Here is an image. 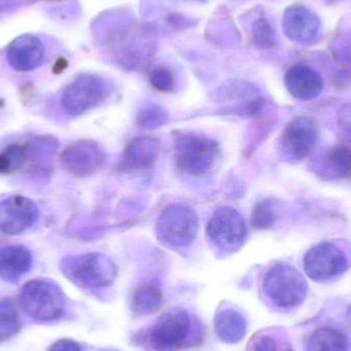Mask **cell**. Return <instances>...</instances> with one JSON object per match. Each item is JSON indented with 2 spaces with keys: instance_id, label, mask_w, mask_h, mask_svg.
I'll return each instance as SVG.
<instances>
[{
  "instance_id": "603a6c76",
  "label": "cell",
  "mask_w": 351,
  "mask_h": 351,
  "mask_svg": "<svg viewBox=\"0 0 351 351\" xmlns=\"http://www.w3.org/2000/svg\"><path fill=\"white\" fill-rule=\"evenodd\" d=\"M20 329L18 315L10 303L0 302V341L12 337Z\"/></svg>"
},
{
  "instance_id": "83f0119b",
  "label": "cell",
  "mask_w": 351,
  "mask_h": 351,
  "mask_svg": "<svg viewBox=\"0 0 351 351\" xmlns=\"http://www.w3.org/2000/svg\"><path fill=\"white\" fill-rule=\"evenodd\" d=\"M150 82L156 90L170 92L175 88V77L172 72L166 67H158L152 72Z\"/></svg>"
},
{
  "instance_id": "f546056e",
  "label": "cell",
  "mask_w": 351,
  "mask_h": 351,
  "mask_svg": "<svg viewBox=\"0 0 351 351\" xmlns=\"http://www.w3.org/2000/svg\"><path fill=\"white\" fill-rule=\"evenodd\" d=\"M103 351H114V350H103Z\"/></svg>"
},
{
  "instance_id": "3957f363",
  "label": "cell",
  "mask_w": 351,
  "mask_h": 351,
  "mask_svg": "<svg viewBox=\"0 0 351 351\" xmlns=\"http://www.w3.org/2000/svg\"><path fill=\"white\" fill-rule=\"evenodd\" d=\"M23 309L33 319L55 321L63 315L65 297L61 289L45 280H34L23 287L20 295Z\"/></svg>"
},
{
  "instance_id": "52a82bcc",
  "label": "cell",
  "mask_w": 351,
  "mask_h": 351,
  "mask_svg": "<svg viewBox=\"0 0 351 351\" xmlns=\"http://www.w3.org/2000/svg\"><path fill=\"white\" fill-rule=\"evenodd\" d=\"M197 227V216L192 208L174 204L167 208L158 218V239L170 247H185L193 241Z\"/></svg>"
},
{
  "instance_id": "277c9868",
  "label": "cell",
  "mask_w": 351,
  "mask_h": 351,
  "mask_svg": "<svg viewBox=\"0 0 351 351\" xmlns=\"http://www.w3.org/2000/svg\"><path fill=\"white\" fill-rule=\"evenodd\" d=\"M218 156L216 142L204 136L183 134L175 143V160L178 169L190 176L206 174Z\"/></svg>"
},
{
  "instance_id": "8992f818",
  "label": "cell",
  "mask_w": 351,
  "mask_h": 351,
  "mask_svg": "<svg viewBox=\"0 0 351 351\" xmlns=\"http://www.w3.org/2000/svg\"><path fill=\"white\" fill-rule=\"evenodd\" d=\"M109 86L100 76L82 74L74 80L62 95V106L71 115H80L102 103Z\"/></svg>"
},
{
  "instance_id": "ac0fdd59",
  "label": "cell",
  "mask_w": 351,
  "mask_h": 351,
  "mask_svg": "<svg viewBox=\"0 0 351 351\" xmlns=\"http://www.w3.org/2000/svg\"><path fill=\"white\" fill-rule=\"evenodd\" d=\"M216 333L221 341L234 344L245 337L247 323L239 311L232 309L220 311L215 319Z\"/></svg>"
},
{
  "instance_id": "30bf717a",
  "label": "cell",
  "mask_w": 351,
  "mask_h": 351,
  "mask_svg": "<svg viewBox=\"0 0 351 351\" xmlns=\"http://www.w3.org/2000/svg\"><path fill=\"white\" fill-rule=\"evenodd\" d=\"M319 130L309 117H297L288 123L282 135V148L288 158L304 160L317 144Z\"/></svg>"
},
{
  "instance_id": "9a60e30c",
  "label": "cell",
  "mask_w": 351,
  "mask_h": 351,
  "mask_svg": "<svg viewBox=\"0 0 351 351\" xmlns=\"http://www.w3.org/2000/svg\"><path fill=\"white\" fill-rule=\"evenodd\" d=\"M285 84L288 92L301 101L317 98L324 88L322 76L306 65L291 67L285 76Z\"/></svg>"
},
{
  "instance_id": "44dd1931",
  "label": "cell",
  "mask_w": 351,
  "mask_h": 351,
  "mask_svg": "<svg viewBox=\"0 0 351 351\" xmlns=\"http://www.w3.org/2000/svg\"><path fill=\"white\" fill-rule=\"evenodd\" d=\"M328 167L336 175L346 177L351 175V148L338 145L330 150L327 156Z\"/></svg>"
},
{
  "instance_id": "ba28073f",
  "label": "cell",
  "mask_w": 351,
  "mask_h": 351,
  "mask_svg": "<svg viewBox=\"0 0 351 351\" xmlns=\"http://www.w3.org/2000/svg\"><path fill=\"white\" fill-rule=\"evenodd\" d=\"M305 274L317 282L338 278L348 267L346 254L332 243H322L311 247L303 260Z\"/></svg>"
},
{
  "instance_id": "9c48e42d",
  "label": "cell",
  "mask_w": 351,
  "mask_h": 351,
  "mask_svg": "<svg viewBox=\"0 0 351 351\" xmlns=\"http://www.w3.org/2000/svg\"><path fill=\"white\" fill-rule=\"evenodd\" d=\"M208 235L221 251H235L241 247L247 237L245 220L234 208H219L208 222Z\"/></svg>"
},
{
  "instance_id": "7a4b0ae2",
  "label": "cell",
  "mask_w": 351,
  "mask_h": 351,
  "mask_svg": "<svg viewBox=\"0 0 351 351\" xmlns=\"http://www.w3.org/2000/svg\"><path fill=\"white\" fill-rule=\"evenodd\" d=\"M263 290L270 301L280 308H294L306 298L308 285L304 276L291 265L278 264L268 270Z\"/></svg>"
},
{
  "instance_id": "e0dca14e",
  "label": "cell",
  "mask_w": 351,
  "mask_h": 351,
  "mask_svg": "<svg viewBox=\"0 0 351 351\" xmlns=\"http://www.w3.org/2000/svg\"><path fill=\"white\" fill-rule=\"evenodd\" d=\"M158 142L154 138L133 140L123 154V167L125 170H145L152 167L158 156Z\"/></svg>"
},
{
  "instance_id": "7c38bea8",
  "label": "cell",
  "mask_w": 351,
  "mask_h": 351,
  "mask_svg": "<svg viewBox=\"0 0 351 351\" xmlns=\"http://www.w3.org/2000/svg\"><path fill=\"white\" fill-rule=\"evenodd\" d=\"M104 162V152L95 142H76L62 154L64 169L76 177H88L95 174L102 168Z\"/></svg>"
},
{
  "instance_id": "d4e9b609",
  "label": "cell",
  "mask_w": 351,
  "mask_h": 351,
  "mask_svg": "<svg viewBox=\"0 0 351 351\" xmlns=\"http://www.w3.org/2000/svg\"><path fill=\"white\" fill-rule=\"evenodd\" d=\"M249 351H294L290 344L282 342L276 336L261 334L254 338Z\"/></svg>"
},
{
  "instance_id": "d6986e66",
  "label": "cell",
  "mask_w": 351,
  "mask_h": 351,
  "mask_svg": "<svg viewBox=\"0 0 351 351\" xmlns=\"http://www.w3.org/2000/svg\"><path fill=\"white\" fill-rule=\"evenodd\" d=\"M307 351H350L348 337L339 330L323 327L315 330L308 338Z\"/></svg>"
},
{
  "instance_id": "5b68a950",
  "label": "cell",
  "mask_w": 351,
  "mask_h": 351,
  "mask_svg": "<svg viewBox=\"0 0 351 351\" xmlns=\"http://www.w3.org/2000/svg\"><path fill=\"white\" fill-rule=\"evenodd\" d=\"M191 330V317L187 311H168L148 330L146 344L152 351H178L187 344Z\"/></svg>"
},
{
  "instance_id": "7402d4cb",
  "label": "cell",
  "mask_w": 351,
  "mask_h": 351,
  "mask_svg": "<svg viewBox=\"0 0 351 351\" xmlns=\"http://www.w3.org/2000/svg\"><path fill=\"white\" fill-rule=\"evenodd\" d=\"M25 162V149L23 146H8L0 152V174H12L18 171Z\"/></svg>"
},
{
  "instance_id": "2e32d148",
  "label": "cell",
  "mask_w": 351,
  "mask_h": 351,
  "mask_svg": "<svg viewBox=\"0 0 351 351\" xmlns=\"http://www.w3.org/2000/svg\"><path fill=\"white\" fill-rule=\"evenodd\" d=\"M32 254L24 245H12L0 249V276L8 282L20 280L32 266Z\"/></svg>"
},
{
  "instance_id": "6da1fadb",
  "label": "cell",
  "mask_w": 351,
  "mask_h": 351,
  "mask_svg": "<svg viewBox=\"0 0 351 351\" xmlns=\"http://www.w3.org/2000/svg\"><path fill=\"white\" fill-rule=\"evenodd\" d=\"M64 276L84 289L106 288L113 284L117 267L110 258L98 253L71 256L62 261Z\"/></svg>"
},
{
  "instance_id": "ffe728a7",
  "label": "cell",
  "mask_w": 351,
  "mask_h": 351,
  "mask_svg": "<svg viewBox=\"0 0 351 351\" xmlns=\"http://www.w3.org/2000/svg\"><path fill=\"white\" fill-rule=\"evenodd\" d=\"M162 294L156 285L148 284L136 290L132 300V309L138 315H149L162 307Z\"/></svg>"
},
{
  "instance_id": "cb8c5ba5",
  "label": "cell",
  "mask_w": 351,
  "mask_h": 351,
  "mask_svg": "<svg viewBox=\"0 0 351 351\" xmlns=\"http://www.w3.org/2000/svg\"><path fill=\"white\" fill-rule=\"evenodd\" d=\"M168 119L166 111L156 105H147L140 111L138 123L144 129H152L164 125Z\"/></svg>"
},
{
  "instance_id": "4316f807",
  "label": "cell",
  "mask_w": 351,
  "mask_h": 351,
  "mask_svg": "<svg viewBox=\"0 0 351 351\" xmlns=\"http://www.w3.org/2000/svg\"><path fill=\"white\" fill-rule=\"evenodd\" d=\"M254 38L262 47H271L276 43V33L271 25L264 18H260L254 24Z\"/></svg>"
},
{
  "instance_id": "484cf974",
  "label": "cell",
  "mask_w": 351,
  "mask_h": 351,
  "mask_svg": "<svg viewBox=\"0 0 351 351\" xmlns=\"http://www.w3.org/2000/svg\"><path fill=\"white\" fill-rule=\"evenodd\" d=\"M276 222V213L268 202L258 204L253 213V225L257 228H269Z\"/></svg>"
},
{
  "instance_id": "5bb4252c",
  "label": "cell",
  "mask_w": 351,
  "mask_h": 351,
  "mask_svg": "<svg viewBox=\"0 0 351 351\" xmlns=\"http://www.w3.org/2000/svg\"><path fill=\"white\" fill-rule=\"evenodd\" d=\"M6 58L10 65L16 71H31L43 64L45 47L37 37L30 34L22 35L10 43Z\"/></svg>"
},
{
  "instance_id": "f1b7e54d",
  "label": "cell",
  "mask_w": 351,
  "mask_h": 351,
  "mask_svg": "<svg viewBox=\"0 0 351 351\" xmlns=\"http://www.w3.org/2000/svg\"><path fill=\"white\" fill-rule=\"evenodd\" d=\"M49 351H84L82 346L72 340L64 339L56 342Z\"/></svg>"
},
{
  "instance_id": "8fae6325",
  "label": "cell",
  "mask_w": 351,
  "mask_h": 351,
  "mask_svg": "<svg viewBox=\"0 0 351 351\" xmlns=\"http://www.w3.org/2000/svg\"><path fill=\"white\" fill-rule=\"evenodd\" d=\"M38 217L36 204L24 196H10L0 202V231L5 234H21L32 226Z\"/></svg>"
},
{
  "instance_id": "4fadbf2b",
  "label": "cell",
  "mask_w": 351,
  "mask_h": 351,
  "mask_svg": "<svg viewBox=\"0 0 351 351\" xmlns=\"http://www.w3.org/2000/svg\"><path fill=\"white\" fill-rule=\"evenodd\" d=\"M321 26L319 16L303 5L290 6L282 18V29L286 36L303 45L313 43L317 38Z\"/></svg>"
}]
</instances>
